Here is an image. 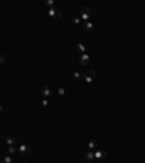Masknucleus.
Masks as SVG:
<instances>
[{
  "mask_svg": "<svg viewBox=\"0 0 145 163\" xmlns=\"http://www.w3.org/2000/svg\"><path fill=\"white\" fill-rule=\"evenodd\" d=\"M75 48H77V51H80L81 54H84V52H86V45H84L83 42H78Z\"/></svg>",
  "mask_w": 145,
  "mask_h": 163,
  "instance_id": "obj_11",
  "label": "nucleus"
},
{
  "mask_svg": "<svg viewBox=\"0 0 145 163\" xmlns=\"http://www.w3.org/2000/svg\"><path fill=\"white\" fill-rule=\"evenodd\" d=\"M41 106H42V108H46V106H48V99H45V98H44V99H42V102H41Z\"/></svg>",
  "mask_w": 145,
  "mask_h": 163,
  "instance_id": "obj_18",
  "label": "nucleus"
},
{
  "mask_svg": "<svg viewBox=\"0 0 145 163\" xmlns=\"http://www.w3.org/2000/svg\"><path fill=\"white\" fill-rule=\"evenodd\" d=\"M94 15H96V10H94V9H92V7H89V6H84V7H81L80 19H81L83 22H87V21H90V18L94 16Z\"/></svg>",
  "mask_w": 145,
  "mask_h": 163,
  "instance_id": "obj_1",
  "label": "nucleus"
},
{
  "mask_svg": "<svg viewBox=\"0 0 145 163\" xmlns=\"http://www.w3.org/2000/svg\"><path fill=\"white\" fill-rule=\"evenodd\" d=\"M96 147H97V143H96V140H92V141H89V150H96Z\"/></svg>",
  "mask_w": 145,
  "mask_h": 163,
  "instance_id": "obj_14",
  "label": "nucleus"
},
{
  "mask_svg": "<svg viewBox=\"0 0 145 163\" xmlns=\"http://www.w3.org/2000/svg\"><path fill=\"white\" fill-rule=\"evenodd\" d=\"M58 93L63 96V95H65V89L64 87H58Z\"/></svg>",
  "mask_w": 145,
  "mask_h": 163,
  "instance_id": "obj_19",
  "label": "nucleus"
},
{
  "mask_svg": "<svg viewBox=\"0 0 145 163\" xmlns=\"http://www.w3.org/2000/svg\"><path fill=\"white\" fill-rule=\"evenodd\" d=\"M94 76H96V72H94V70H90V72H89V74H83V77H81V79L86 82V83H89V84H90V83H93V80H94Z\"/></svg>",
  "mask_w": 145,
  "mask_h": 163,
  "instance_id": "obj_4",
  "label": "nucleus"
},
{
  "mask_svg": "<svg viewBox=\"0 0 145 163\" xmlns=\"http://www.w3.org/2000/svg\"><path fill=\"white\" fill-rule=\"evenodd\" d=\"M41 93H42V96H44L45 99H48V98H51L52 90H51V87H49V86H44V87H42V90H41Z\"/></svg>",
  "mask_w": 145,
  "mask_h": 163,
  "instance_id": "obj_6",
  "label": "nucleus"
},
{
  "mask_svg": "<svg viewBox=\"0 0 145 163\" xmlns=\"http://www.w3.org/2000/svg\"><path fill=\"white\" fill-rule=\"evenodd\" d=\"M18 152L22 154V156H26V154H31V152H32V149H31V146H26V144H20L19 147H18Z\"/></svg>",
  "mask_w": 145,
  "mask_h": 163,
  "instance_id": "obj_3",
  "label": "nucleus"
},
{
  "mask_svg": "<svg viewBox=\"0 0 145 163\" xmlns=\"http://www.w3.org/2000/svg\"><path fill=\"white\" fill-rule=\"evenodd\" d=\"M4 61H6V57H4V55H0V66H1Z\"/></svg>",
  "mask_w": 145,
  "mask_h": 163,
  "instance_id": "obj_20",
  "label": "nucleus"
},
{
  "mask_svg": "<svg viewBox=\"0 0 145 163\" xmlns=\"http://www.w3.org/2000/svg\"><path fill=\"white\" fill-rule=\"evenodd\" d=\"M1 163H15V160H13V157L10 154H7V156L1 157Z\"/></svg>",
  "mask_w": 145,
  "mask_h": 163,
  "instance_id": "obj_9",
  "label": "nucleus"
},
{
  "mask_svg": "<svg viewBox=\"0 0 145 163\" xmlns=\"http://www.w3.org/2000/svg\"><path fill=\"white\" fill-rule=\"evenodd\" d=\"M45 6L49 7V9H51V7H55V1H54V0H46V1H45Z\"/></svg>",
  "mask_w": 145,
  "mask_h": 163,
  "instance_id": "obj_15",
  "label": "nucleus"
},
{
  "mask_svg": "<svg viewBox=\"0 0 145 163\" xmlns=\"http://www.w3.org/2000/svg\"><path fill=\"white\" fill-rule=\"evenodd\" d=\"M15 153H18V149L15 147V146H7V154H15Z\"/></svg>",
  "mask_w": 145,
  "mask_h": 163,
  "instance_id": "obj_12",
  "label": "nucleus"
},
{
  "mask_svg": "<svg viewBox=\"0 0 145 163\" xmlns=\"http://www.w3.org/2000/svg\"><path fill=\"white\" fill-rule=\"evenodd\" d=\"M80 22H81L80 16H74V18H72V23H74V25H78Z\"/></svg>",
  "mask_w": 145,
  "mask_h": 163,
  "instance_id": "obj_17",
  "label": "nucleus"
},
{
  "mask_svg": "<svg viewBox=\"0 0 145 163\" xmlns=\"http://www.w3.org/2000/svg\"><path fill=\"white\" fill-rule=\"evenodd\" d=\"M89 60H90V55H89L87 52H84V54L80 55V58H78V64H80V66H87V64H89Z\"/></svg>",
  "mask_w": 145,
  "mask_h": 163,
  "instance_id": "obj_5",
  "label": "nucleus"
},
{
  "mask_svg": "<svg viewBox=\"0 0 145 163\" xmlns=\"http://www.w3.org/2000/svg\"><path fill=\"white\" fill-rule=\"evenodd\" d=\"M72 77H74V80H80V79H81L83 76H81V74H80L78 72H74V73H72Z\"/></svg>",
  "mask_w": 145,
  "mask_h": 163,
  "instance_id": "obj_16",
  "label": "nucleus"
},
{
  "mask_svg": "<svg viewBox=\"0 0 145 163\" xmlns=\"http://www.w3.org/2000/svg\"><path fill=\"white\" fill-rule=\"evenodd\" d=\"M0 112H1V106H0Z\"/></svg>",
  "mask_w": 145,
  "mask_h": 163,
  "instance_id": "obj_21",
  "label": "nucleus"
},
{
  "mask_svg": "<svg viewBox=\"0 0 145 163\" xmlns=\"http://www.w3.org/2000/svg\"><path fill=\"white\" fill-rule=\"evenodd\" d=\"M4 141H6V144H7V146H15V143H16L15 137H7Z\"/></svg>",
  "mask_w": 145,
  "mask_h": 163,
  "instance_id": "obj_13",
  "label": "nucleus"
},
{
  "mask_svg": "<svg viewBox=\"0 0 145 163\" xmlns=\"http://www.w3.org/2000/svg\"><path fill=\"white\" fill-rule=\"evenodd\" d=\"M0 55H1V54H0Z\"/></svg>",
  "mask_w": 145,
  "mask_h": 163,
  "instance_id": "obj_22",
  "label": "nucleus"
},
{
  "mask_svg": "<svg viewBox=\"0 0 145 163\" xmlns=\"http://www.w3.org/2000/svg\"><path fill=\"white\" fill-rule=\"evenodd\" d=\"M83 26H84V31H87V32H92V31L94 29V23H93L92 21L83 22Z\"/></svg>",
  "mask_w": 145,
  "mask_h": 163,
  "instance_id": "obj_7",
  "label": "nucleus"
},
{
  "mask_svg": "<svg viewBox=\"0 0 145 163\" xmlns=\"http://www.w3.org/2000/svg\"><path fill=\"white\" fill-rule=\"evenodd\" d=\"M105 154H106V153H105L103 150H97V152H94V159H99V160H100V159L105 157Z\"/></svg>",
  "mask_w": 145,
  "mask_h": 163,
  "instance_id": "obj_10",
  "label": "nucleus"
},
{
  "mask_svg": "<svg viewBox=\"0 0 145 163\" xmlns=\"http://www.w3.org/2000/svg\"><path fill=\"white\" fill-rule=\"evenodd\" d=\"M86 160H87V162L94 160V150H89V152L86 153Z\"/></svg>",
  "mask_w": 145,
  "mask_h": 163,
  "instance_id": "obj_8",
  "label": "nucleus"
},
{
  "mask_svg": "<svg viewBox=\"0 0 145 163\" xmlns=\"http://www.w3.org/2000/svg\"><path fill=\"white\" fill-rule=\"evenodd\" d=\"M48 16H49L51 19L58 21V19H63V12H61V9H58V7H51V9L48 10Z\"/></svg>",
  "mask_w": 145,
  "mask_h": 163,
  "instance_id": "obj_2",
  "label": "nucleus"
}]
</instances>
